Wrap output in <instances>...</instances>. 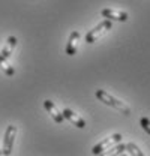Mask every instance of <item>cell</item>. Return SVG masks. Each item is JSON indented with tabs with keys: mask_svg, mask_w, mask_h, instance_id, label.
Masks as SVG:
<instances>
[{
	"mask_svg": "<svg viewBox=\"0 0 150 156\" xmlns=\"http://www.w3.org/2000/svg\"><path fill=\"white\" fill-rule=\"evenodd\" d=\"M95 95H96V98H98L101 102H104L105 105H108V107H111L114 110H117L119 113H122V114H125V116H129V114H131V108H129L125 102H122L120 99H117V98H114L112 95H110L108 92L99 89V90H96Z\"/></svg>",
	"mask_w": 150,
	"mask_h": 156,
	"instance_id": "6da1fadb",
	"label": "cell"
},
{
	"mask_svg": "<svg viewBox=\"0 0 150 156\" xmlns=\"http://www.w3.org/2000/svg\"><path fill=\"white\" fill-rule=\"evenodd\" d=\"M111 27H112L111 20L105 18L104 21H101L96 27H93L92 30L87 32V35H86V42H87V44H95L99 38H102L108 30H111Z\"/></svg>",
	"mask_w": 150,
	"mask_h": 156,
	"instance_id": "7a4b0ae2",
	"label": "cell"
},
{
	"mask_svg": "<svg viewBox=\"0 0 150 156\" xmlns=\"http://www.w3.org/2000/svg\"><path fill=\"white\" fill-rule=\"evenodd\" d=\"M122 141V134H112V135L104 138L102 141H99L96 146H93L92 149V153L93 155H102L104 152L107 150H111L116 144H119Z\"/></svg>",
	"mask_w": 150,
	"mask_h": 156,
	"instance_id": "3957f363",
	"label": "cell"
},
{
	"mask_svg": "<svg viewBox=\"0 0 150 156\" xmlns=\"http://www.w3.org/2000/svg\"><path fill=\"white\" fill-rule=\"evenodd\" d=\"M17 126L14 125H9L6 128V132H5V136H3V147H2V153L3 155H11L12 152V147H14V141H15V136H17Z\"/></svg>",
	"mask_w": 150,
	"mask_h": 156,
	"instance_id": "277c9868",
	"label": "cell"
},
{
	"mask_svg": "<svg viewBox=\"0 0 150 156\" xmlns=\"http://www.w3.org/2000/svg\"><path fill=\"white\" fill-rule=\"evenodd\" d=\"M101 15L104 17V18L107 20H111V21H120V23H125V21H128L129 18V15H128V12H125V11H119V9H102L101 11Z\"/></svg>",
	"mask_w": 150,
	"mask_h": 156,
	"instance_id": "5b68a950",
	"label": "cell"
},
{
	"mask_svg": "<svg viewBox=\"0 0 150 156\" xmlns=\"http://www.w3.org/2000/svg\"><path fill=\"white\" fill-rule=\"evenodd\" d=\"M63 117L66 119V120H69L74 126H77V128H80V129H84L86 128V122H84V119L81 116H78L75 111H72L71 108H65L63 111Z\"/></svg>",
	"mask_w": 150,
	"mask_h": 156,
	"instance_id": "8992f818",
	"label": "cell"
},
{
	"mask_svg": "<svg viewBox=\"0 0 150 156\" xmlns=\"http://www.w3.org/2000/svg\"><path fill=\"white\" fill-rule=\"evenodd\" d=\"M44 108L48 111V114L53 117V120H54L56 123H63V120H65L63 113H62V111H59V108L54 105V102H53V101H50V99L44 101Z\"/></svg>",
	"mask_w": 150,
	"mask_h": 156,
	"instance_id": "52a82bcc",
	"label": "cell"
},
{
	"mask_svg": "<svg viewBox=\"0 0 150 156\" xmlns=\"http://www.w3.org/2000/svg\"><path fill=\"white\" fill-rule=\"evenodd\" d=\"M80 38H81V35H80V32H77V30H74V32L69 35V39H68V42H66V50H65L68 56H74L75 53H77L78 44H80Z\"/></svg>",
	"mask_w": 150,
	"mask_h": 156,
	"instance_id": "ba28073f",
	"label": "cell"
},
{
	"mask_svg": "<svg viewBox=\"0 0 150 156\" xmlns=\"http://www.w3.org/2000/svg\"><path fill=\"white\" fill-rule=\"evenodd\" d=\"M15 45H17V38L15 36H9L6 39V44H5V47H3L0 54L5 58H9L11 54H12V51H14V48H15Z\"/></svg>",
	"mask_w": 150,
	"mask_h": 156,
	"instance_id": "9c48e42d",
	"label": "cell"
},
{
	"mask_svg": "<svg viewBox=\"0 0 150 156\" xmlns=\"http://www.w3.org/2000/svg\"><path fill=\"white\" fill-rule=\"evenodd\" d=\"M6 60H8V58H5L2 54H0V69H2V71H3V72H5L8 77H12V75L15 74V69H14V68H12V66H11V65H9Z\"/></svg>",
	"mask_w": 150,
	"mask_h": 156,
	"instance_id": "30bf717a",
	"label": "cell"
},
{
	"mask_svg": "<svg viewBox=\"0 0 150 156\" xmlns=\"http://www.w3.org/2000/svg\"><path fill=\"white\" fill-rule=\"evenodd\" d=\"M125 150H126V153H129V155H137V156L143 155V152L140 150V147H138V146H135L134 143H128V144H125Z\"/></svg>",
	"mask_w": 150,
	"mask_h": 156,
	"instance_id": "8fae6325",
	"label": "cell"
},
{
	"mask_svg": "<svg viewBox=\"0 0 150 156\" xmlns=\"http://www.w3.org/2000/svg\"><path fill=\"white\" fill-rule=\"evenodd\" d=\"M140 126L150 135V119L149 117H141L140 119Z\"/></svg>",
	"mask_w": 150,
	"mask_h": 156,
	"instance_id": "7c38bea8",
	"label": "cell"
}]
</instances>
